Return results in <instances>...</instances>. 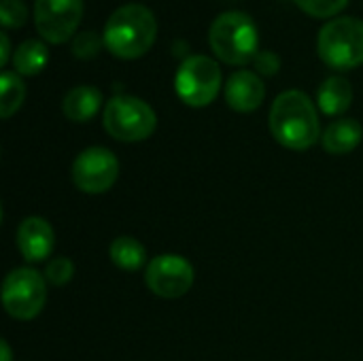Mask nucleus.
<instances>
[{
	"instance_id": "f3484780",
	"label": "nucleus",
	"mask_w": 363,
	"mask_h": 361,
	"mask_svg": "<svg viewBox=\"0 0 363 361\" xmlns=\"http://www.w3.org/2000/svg\"><path fill=\"white\" fill-rule=\"evenodd\" d=\"M47 57H49V51H47V45L38 38H28L23 40L17 51L13 53V66H15V72L17 74H36L43 70V66L47 64Z\"/></svg>"
},
{
	"instance_id": "9b49d317",
	"label": "nucleus",
	"mask_w": 363,
	"mask_h": 361,
	"mask_svg": "<svg viewBox=\"0 0 363 361\" xmlns=\"http://www.w3.org/2000/svg\"><path fill=\"white\" fill-rule=\"evenodd\" d=\"M55 245L53 228L43 217H26L17 228V249L26 262H45Z\"/></svg>"
},
{
	"instance_id": "4be33fe9",
	"label": "nucleus",
	"mask_w": 363,
	"mask_h": 361,
	"mask_svg": "<svg viewBox=\"0 0 363 361\" xmlns=\"http://www.w3.org/2000/svg\"><path fill=\"white\" fill-rule=\"evenodd\" d=\"M349 0H296V4L315 15V17H330V15H336L338 11H342L347 6Z\"/></svg>"
},
{
	"instance_id": "f8f14e48",
	"label": "nucleus",
	"mask_w": 363,
	"mask_h": 361,
	"mask_svg": "<svg viewBox=\"0 0 363 361\" xmlns=\"http://www.w3.org/2000/svg\"><path fill=\"white\" fill-rule=\"evenodd\" d=\"M266 96V85L259 74L251 70L234 72L225 83V100L238 113H251L259 109Z\"/></svg>"
},
{
	"instance_id": "ddd939ff",
	"label": "nucleus",
	"mask_w": 363,
	"mask_h": 361,
	"mask_svg": "<svg viewBox=\"0 0 363 361\" xmlns=\"http://www.w3.org/2000/svg\"><path fill=\"white\" fill-rule=\"evenodd\" d=\"M363 138V128L357 119H336L332 121L325 130H323V136H321V143H323V149L330 153V155H345V153H351L353 149L359 147Z\"/></svg>"
},
{
	"instance_id": "4468645a",
	"label": "nucleus",
	"mask_w": 363,
	"mask_h": 361,
	"mask_svg": "<svg viewBox=\"0 0 363 361\" xmlns=\"http://www.w3.org/2000/svg\"><path fill=\"white\" fill-rule=\"evenodd\" d=\"M102 106V91L94 85H77L66 91L62 100V111L70 121H89Z\"/></svg>"
},
{
	"instance_id": "aec40b11",
	"label": "nucleus",
	"mask_w": 363,
	"mask_h": 361,
	"mask_svg": "<svg viewBox=\"0 0 363 361\" xmlns=\"http://www.w3.org/2000/svg\"><path fill=\"white\" fill-rule=\"evenodd\" d=\"M102 40H104V36H100L98 32L85 30V32H81V34L74 36V40H72V53L77 57H94L98 53Z\"/></svg>"
},
{
	"instance_id": "b1692460",
	"label": "nucleus",
	"mask_w": 363,
	"mask_h": 361,
	"mask_svg": "<svg viewBox=\"0 0 363 361\" xmlns=\"http://www.w3.org/2000/svg\"><path fill=\"white\" fill-rule=\"evenodd\" d=\"M0 49H2L0 64H6V62H9V53H11V43H9V36H6V32H2V34H0Z\"/></svg>"
},
{
	"instance_id": "7ed1b4c3",
	"label": "nucleus",
	"mask_w": 363,
	"mask_h": 361,
	"mask_svg": "<svg viewBox=\"0 0 363 361\" xmlns=\"http://www.w3.org/2000/svg\"><path fill=\"white\" fill-rule=\"evenodd\" d=\"M208 38L215 55L228 64H249L259 53L257 26L242 11H225L217 15Z\"/></svg>"
},
{
	"instance_id": "f03ea898",
	"label": "nucleus",
	"mask_w": 363,
	"mask_h": 361,
	"mask_svg": "<svg viewBox=\"0 0 363 361\" xmlns=\"http://www.w3.org/2000/svg\"><path fill=\"white\" fill-rule=\"evenodd\" d=\"M157 36L153 11L140 2H128L113 11L104 26V45L119 57H140L151 49Z\"/></svg>"
},
{
	"instance_id": "a211bd4d",
	"label": "nucleus",
	"mask_w": 363,
	"mask_h": 361,
	"mask_svg": "<svg viewBox=\"0 0 363 361\" xmlns=\"http://www.w3.org/2000/svg\"><path fill=\"white\" fill-rule=\"evenodd\" d=\"M23 98H26V85L19 79V74L4 70L0 74V115H2V119H9L21 106Z\"/></svg>"
},
{
	"instance_id": "f257e3e1",
	"label": "nucleus",
	"mask_w": 363,
	"mask_h": 361,
	"mask_svg": "<svg viewBox=\"0 0 363 361\" xmlns=\"http://www.w3.org/2000/svg\"><path fill=\"white\" fill-rule=\"evenodd\" d=\"M268 121L277 143L291 151H306L321 138L317 106L300 89L279 94L272 102Z\"/></svg>"
},
{
	"instance_id": "6e6552de",
	"label": "nucleus",
	"mask_w": 363,
	"mask_h": 361,
	"mask_svg": "<svg viewBox=\"0 0 363 361\" xmlns=\"http://www.w3.org/2000/svg\"><path fill=\"white\" fill-rule=\"evenodd\" d=\"M119 179V160L106 147H89L81 151L72 164V181L83 194H104Z\"/></svg>"
},
{
	"instance_id": "412c9836",
	"label": "nucleus",
	"mask_w": 363,
	"mask_h": 361,
	"mask_svg": "<svg viewBox=\"0 0 363 361\" xmlns=\"http://www.w3.org/2000/svg\"><path fill=\"white\" fill-rule=\"evenodd\" d=\"M28 17V6L21 0H2L0 19L4 28H19Z\"/></svg>"
},
{
	"instance_id": "1a4fd4ad",
	"label": "nucleus",
	"mask_w": 363,
	"mask_h": 361,
	"mask_svg": "<svg viewBox=\"0 0 363 361\" xmlns=\"http://www.w3.org/2000/svg\"><path fill=\"white\" fill-rule=\"evenodd\" d=\"M194 266L177 253H162L147 264L145 283L151 294L164 300L183 298L194 285Z\"/></svg>"
},
{
	"instance_id": "dca6fc26",
	"label": "nucleus",
	"mask_w": 363,
	"mask_h": 361,
	"mask_svg": "<svg viewBox=\"0 0 363 361\" xmlns=\"http://www.w3.org/2000/svg\"><path fill=\"white\" fill-rule=\"evenodd\" d=\"M111 262L125 270V272H136L147 264V249L140 240L132 236H119L111 245Z\"/></svg>"
},
{
	"instance_id": "0eeeda50",
	"label": "nucleus",
	"mask_w": 363,
	"mask_h": 361,
	"mask_svg": "<svg viewBox=\"0 0 363 361\" xmlns=\"http://www.w3.org/2000/svg\"><path fill=\"white\" fill-rule=\"evenodd\" d=\"M174 87L185 104L206 106L221 89V68L208 55H187L177 70Z\"/></svg>"
},
{
	"instance_id": "2eb2a0df",
	"label": "nucleus",
	"mask_w": 363,
	"mask_h": 361,
	"mask_svg": "<svg viewBox=\"0 0 363 361\" xmlns=\"http://www.w3.org/2000/svg\"><path fill=\"white\" fill-rule=\"evenodd\" d=\"M353 102V85L349 79L334 74L328 77L317 91V104L325 115H342Z\"/></svg>"
},
{
	"instance_id": "39448f33",
	"label": "nucleus",
	"mask_w": 363,
	"mask_h": 361,
	"mask_svg": "<svg viewBox=\"0 0 363 361\" xmlns=\"http://www.w3.org/2000/svg\"><path fill=\"white\" fill-rule=\"evenodd\" d=\"M104 130L121 143H138L155 132L157 115L140 98L117 94L113 96L102 113Z\"/></svg>"
},
{
	"instance_id": "6ab92c4d",
	"label": "nucleus",
	"mask_w": 363,
	"mask_h": 361,
	"mask_svg": "<svg viewBox=\"0 0 363 361\" xmlns=\"http://www.w3.org/2000/svg\"><path fill=\"white\" fill-rule=\"evenodd\" d=\"M72 277H74V264L68 257H55L47 264V270H45L47 283L55 287H64L66 283L72 281Z\"/></svg>"
},
{
	"instance_id": "423d86ee",
	"label": "nucleus",
	"mask_w": 363,
	"mask_h": 361,
	"mask_svg": "<svg viewBox=\"0 0 363 361\" xmlns=\"http://www.w3.org/2000/svg\"><path fill=\"white\" fill-rule=\"evenodd\" d=\"M47 302V279L32 268H15L2 283L4 311L17 321H30L40 315Z\"/></svg>"
},
{
	"instance_id": "393cba45",
	"label": "nucleus",
	"mask_w": 363,
	"mask_h": 361,
	"mask_svg": "<svg viewBox=\"0 0 363 361\" xmlns=\"http://www.w3.org/2000/svg\"><path fill=\"white\" fill-rule=\"evenodd\" d=\"M0 349H2V361H13L11 357V347H9V343L6 340H0Z\"/></svg>"
},
{
	"instance_id": "9d476101",
	"label": "nucleus",
	"mask_w": 363,
	"mask_h": 361,
	"mask_svg": "<svg viewBox=\"0 0 363 361\" xmlns=\"http://www.w3.org/2000/svg\"><path fill=\"white\" fill-rule=\"evenodd\" d=\"M83 0H36L34 21L40 36L49 43H64L79 28Z\"/></svg>"
},
{
	"instance_id": "20e7f679",
	"label": "nucleus",
	"mask_w": 363,
	"mask_h": 361,
	"mask_svg": "<svg viewBox=\"0 0 363 361\" xmlns=\"http://www.w3.org/2000/svg\"><path fill=\"white\" fill-rule=\"evenodd\" d=\"M321 60L338 70H349L363 64V19L336 17L328 21L317 38Z\"/></svg>"
},
{
	"instance_id": "5701e85b",
	"label": "nucleus",
	"mask_w": 363,
	"mask_h": 361,
	"mask_svg": "<svg viewBox=\"0 0 363 361\" xmlns=\"http://www.w3.org/2000/svg\"><path fill=\"white\" fill-rule=\"evenodd\" d=\"M255 68L262 74H274L281 68V57L274 51H259L255 55Z\"/></svg>"
}]
</instances>
